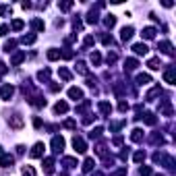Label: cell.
I'll use <instances>...</instances> for the list:
<instances>
[{"label":"cell","instance_id":"22","mask_svg":"<svg viewBox=\"0 0 176 176\" xmlns=\"http://www.w3.org/2000/svg\"><path fill=\"white\" fill-rule=\"evenodd\" d=\"M93 166H96V162L91 160V157H87V160H85V164H83V170H85V172H89Z\"/></svg>","mask_w":176,"mask_h":176},{"label":"cell","instance_id":"13","mask_svg":"<svg viewBox=\"0 0 176 176\" xmlns=\"http://www.w3.org/2000/svg\"><path fill=\"white\" fill-rule=\"evenodd\" d=\"M44 166H46V172H48V174H52V172H54V160H52V157H46V160H44Z\"/></svg>","mask_w":176,"mask_h":176},{"label":"cell","instance_id":"42","mask_svg":"<svg viewBox=\"0 0 176 176\" xmlns=\"http://www.w3.org/2000/svg\"><path fill=\"white\" fill-rule=\"evenodd\" d=\"M112 62H116V54H108V64H112Z\"/></svg>","mask_w":176,"mask_h":176},{"label":"cell","instance_id":"6","mask_svg":"<svg viewBox=\"0 0 176 176\" xmlns=\"http://www.w3.org/2000/svg\"><path fill=\"white\" fill-rule=\"evenodd\" d=\"M69 97L70 100H81V97H83V91H81L79 87H70L69 89Z\"/></svg>","mask_w":176,"mask_h":176},{"label":"cell","instance_id":"14","mask_svg":"<svg viewBox=\"0 0 176 176\" xmlns=\"http://www.w3.org/2000/svg\"><path fill=\"white\" fill-rule=\"evenodd\" d=\"M137 83H139V85H147V83H151V77L145 75V73H143V75H137Z\"/></svg>","mask_w":176,"mask_h":176},{"label":"cell","instance_id":"7","mask_svg":"<svg viewBox=\"0 0 176 176\" xmlns=\"http://www.w3.org/2000/svg\"><path fill=\"white\" fill-rule=\"evenodd\" d=\"M54 112L56 114H64V112H69V104H66V102H58V104L54 106Z\"/></svg>","mask_w":176,"mask_h":176},{"label":"cell","instance_id":"39","mask_svg":"<svg viewBox=\"0 0 176 176\" xmlns=\"http://www.w3.org/2000/svg\"><path fill=\"white\" fill-rule=\"evenodd\" d=\"M102 41L108 46V44H112V37H110V35H104V37H102Z\"/></svg>","mask_w":176,"mask_h":176},{"label":"cell","instance_id":"4","mask_svg":"<svg viewBox=\"0 0 176 176\" xmlns=\"http://www.w3.org/2000/svg\"><path fill=\"white\" fill-rule=\"evenodd\" d=\"M52 147H54L56 153L62 151V149H64V139H62V137H54V139H52Z\"/></svg>","mask_w":176,"mask_h":176},{"label":"cell","instance_id":"5","mask_svg":"<svg viewBox=\"0 0 176 176\" xmlns=\"http://www.w3.org/2000/svg\"><path fill=\"white\" fill-rule=\"evenodd\" d=\"M44 143H35L33 149H31V157H41V153H44Z\"/></svg>","mask_w":176,"mask_h":176},{"label":"cell","instance_id":"8","mask_svg":"<svg viewBox=\"0 0 176 176\" xmlns=\"http://www.w3.org/2000/svg\"><path fill=\"white\" fill-rule=\"evenodd\" d=\"M133 33H135V29H133V27H124V29H122V33H120L122 41H129V40L133 37Z\"/></svg>","mask_w":176,"mask_h":176},{"label":"cell","instance_id":"30","mask_svg":"<svg viewBox=\"0 0 176 176\" xmlns=\"http://www.w3.org/2000/svg\"><path fill=\"white\" fill-rule=\"evenodd\" d=\"M31 25H33L35 29H40V31H41V29H44V21H41V19H35L33 23H31Z\"/></svg>","mask_w":176,"mask_h":176},{"label":"cell","instance_id":"43","mask_svg":"<svg viewBox=\"0 0 176 176\" xmlns=\"http://www.w3.org/2000/svg\"><path fill=\"white\" fill-rule=\"evenodd\" d=\"M118 108L124 112V110H129V104H126V102H120V106H118Z\"/></svg>","mask_w":176,"mask_h":176},{"label":"cell","instance_id":"2","mask_svg":"<svg viewBox=\"0 0 176 176\" xmlns=\"http://www.w3.org/2000/svg\"><path fill=\"white\" fill-rule=\"evenodd\" d=\"M13 93H15V87L13 85H4L2 89H0V97H2V100H10Z\"/></svg>","mask_w":176,"mask_h":176},{"label":"cell","instance_id":"11","mask_svg":"<svg viewBox=\"0 0 176 176\" xmlns=\"http://www.w3.org/2000/svg\"><path fill=\"white\" fill-rule=\"evenodd\" d=\"M164 81H166V83H174V81H176L174 69H170V70H166V73H164Z\"/></svg>","mask_w":176,"mask_h":176},{"label":"cell","instance_id":"34","mask_svg":"<svg viewBox=\"0 0 176 176\" xmlns=\"http://www.w3.org/2000/svg\"><path fill=\"white\" fill-rule=\"evenodd\" d=\"M37 77H40L41 81H48V77H50V70H48V69H46V70H41V73H40Z\"/></svg>","mask_w":176,"mask_h":176},{"label":"cell","instance_id":"44","mask_svg":"<svg viewBox=\"0 0 176 176\" xmlns=\"http://www.w3.org/2000/svg\"><path fill=\"white\" fill-rule=\"evenodd\" d=\"M6 70H8V69H6V64H0V77H2V75H4V73H6Z\"/></svg>","mask_w":176,"mask_h":176},{"label":"cell","instance_id":"16","mask_svg":"<svg viewBox=\"0 0 176 176\" xmlns=\"http://www.w3.org/2000/svg\"><path fill=\"white\" fill-rule=\"evenodd\" d=\"M100 110H102V114H106V116H108V114L112 112V106L108 104V102H100Z\"/></svg>","mask_w":176,"mask_h":176},{"label":"cell","instance_id":"32","mask_svg":"<svg viewBox=\"0 0 176 176\" xmlns=\"http://www.w3.org/2000/svg\"><path fill=\"white\" fill-rule=\"evenodd\" d=\"M145 122L147 124H156V116L153 114H145Z\"/></svg>","mask_w":176,"mask_h":176},{"label":"cell","instance_id":"29","mask_svg":"<svg viewBox=\"0 0 176 176\" xmlns=\"http://www.w3.org/2000/svg\"><path fill=\"white\" fill-rule=\"evenodd\" d=\"M23 176H35V170L31 166H25L23 168Z\"/></svg>","mask_w":176,"mask_h":176},{"label":"cell","instance_id":"19","mask_svg":"<svg viewBox=\"0 0 176 176\" xmlns=\"http://www.w3.org/2000/svg\"><path fill=\"white\" fill-rule=\"evenodd\" d=\"M58 58H60V50H54V48L48 50V60H58Z\"/></svg>","mask_w":176,"mask_h":176},{"label":"cell","instance_id":"28","mask_svg":"<svg viewBox=\"0 0 176 176\" xmlns=\"http://www.w3.org/2000/svg\"><path fill=\"white\" fill-rule=\"evenodd\" d=\"M77 70H79L81 75H87V66H85V62H77Z\"/></svg>","mask_w":176,"mask_h":176},{"label":"cell","instance_id":"24","mask_svg":"<svg viewBox=\"0 0 176 176\" xmlns=\"http://www.w3.org/2000/svg\"><path fill=\"white\" fill-rule=\"evenodd\" d=\"M10 13H13V6H8V4H2L0 6V15L4 17V15H10Z\"/></svg>","mask_w":176,"mask_h":176},{"label":"cell","instance_id":"20","mask_svg":"<svg viewBox=\"0 0 176 176\" xmlns=\"http://www.w3.org/2000/svg\"><path fill=\"white\" fill-rule=\"evenodd\" d=\"M10 126H13V129H21V126H23V118H21V116H15V118L10 120Z\"/></svg>","mask_w":176,"mask_h":176},{"label":"cell","instance_id":"23","mask_svg":"<svg viewBox=\"0 0 176 176\" xmlns=\"http://www.w3.org/2000/svg\"><path fill=\"white\" fill-rule=\"evenodd\" d=\"M147 66H149L151 70H157V69H160V60H157V58H151V60L147 62Z\"/></svg>","mask_w":176,"mask_h":176},{"label":"cell","instance_id":"15","mask_svg":"<svg viewBox=\"0 0 176 176\" xmlns=\"http://www.w3.org/2000/svg\"><path fill=\"white\" fill-rule=\"evenodd\" d=\"M131 139L135 141V143H139V141L143 139V131H141V129H135V131L131 133Z\"/></svg>","mask_w":176,"mask_h":176},{"label":"cell","instance_id":"38","mask_svg":"<svg viewBox=\"0 0 176 176\" xmlns=\"http://www.w3.org/2000/svg\"><path fill=\"white\" fill-rule=\"evenodd\" d=\"M124 174H126V170H124V168H120L118 172H114V174H110V176H124Z\"/></svg>","mask_w":176,"mask_h":176},{"label":"cell","instance_id":"12","mask_svg":"<svg viewBox=\"0 0 176 176\" xmlns=\"http://www.w3.org/2000/svg\"><path fill=\"white\" fill-rule=\"evenodd\" d=\"M143 37H145V40H153V37H156V29H153V27H145V29H143Z\"/></svg>","mask_w":176,"mask_h":176},{"label":"cell","instance_id":"17","mask_svg":"<svg viewBox=\"0 0 176 176\" xmlns=\"http://www.w3.org/2000/svg\"><path fill=\"white\" fill-rule=\"evenodd\" d=\"M23 25H25V23H23V21H21V19H15V21H13V23H10V27H8V29L21 31V29H23Z\"/></svg>","mask_w":176,"mask_h":176},{"label":"cell","instance_id":"18","mask_svg":"<svg viewBox=\"0 0 176 176\" xmlns=\"http://www.w3.org/2000/svg\"><path fill=\"white\" fill-rule=\"evenodd\" d=\"M160 50L164 52V54H172V44H170V41H162V44H160Z\"/></svg>","mask_w":176,"mask_h":176},{"label":"cell","instance_id":"26","mask_svg":"<svg viewBox=\"0 0 176 176\" xmlns=\"http://www.w3.org/2000/svg\"><path fill=\"white\" fill-rule=\"evenodd\" d=\"M58 75H60V79H64V81L70 79V73H69L66 69H60V70H58Z\"/></svg>","mask_w":176,"mask_h":176},{"label":"cell","instance_id":"25","mask_svg":"<svg viewBox=\"0 0 176 176\" xmlns=\"http://www.w3.org/2000/svg\"><path fill=\"white\" fill-rule=\"evenodd\" d=\"M23 58H25V54H23V52H17V54L13 56V64H19Z\"/></svg>","mask_w":176,"mask_h":176},{"label":"cell","instance_id":"9","mask_svg":"<svg viewBox=\"0 0 176 176\" xmlns=\"http://www.w3.org/2000/svg\"><path fill=\"white\" fill-rule=\"evenodd\" d=\"M133 50H135V54H143V56H145L147 52H149V48H147L145 44H135V46H133Z\"/></svg>","mask_w":176,"mask_h":176},{"label":"cell","instance_id":"1","mask_svg":"<svg viewBox=\"0 0 176 176\" xmlns=\"http://www.w3.org/2000/svg\"><path fill=\"white\" fill-rule=\"evenodd\" d=\"M73 147H75V151H77V153H85V151H87L85 141L81 139V137H75V139H73Z\"/></svg>","mask_w":176,"mask_h":176},{"label":"cell","instance_id":"3","mask_svg":"<svg viewBox=\"0 0 176 176\" xmlns=\"http://www.w3.org/2000/svg\"><path fill=\"white\" fill-rule=\"evenodd\" d=\"M13 162H15V157L10 156V153H4V156H0V166H2V168L13 166Z\"/></svg>","mask_w":176,"mask_h":176},{"label":"cell","instance_id":"36","mask_svg":"<svg viewBox=\"0 0 176 176\" xmlns=\"http://www.w3.org/2000/svg\"><path fill=\"white\" fill-rule=\"evenodd\" d=\"M151 174V168L145 166V168H141V176H149Z\"/></svg>","mask_w":176,"mask_h":176},{"label":"cell","instance_id":"35","mask_svg":"<svg viewBox=\"0 0 176 176\" xmlns=\"http://www.w3.org/2000/svg\"><path fill=\"white\" fill-rule=\"evenodd\" d=\"M58 6H60V10H69L70 6H73V2H60Z\"/></svg>","mask_w":176,"mask_h":176},{"label":"cell","instance_id":"37","mask_svg":"<svg viewBox=\"0 0 176 176\" xmlns=\"http://www.w3.org/2000/svg\"><path fill=\"white\" fill-rule=\"evenodd\" d=\"M102 133H104V131H102L100 126H97L96 131H91V137H96V139H97V137H100V135H102Z\"/></svg>","mask_w":176,"mask_h":176},{"label":"cell","instance_id":"27","mask_svg":"<svg viewBox=\"0 0 176 176\" xmlns=\"http://www.w3.org/2000/svg\"><path fill=\"white\" fill-rule=\"evenodd\" d=\"M100 60H102V56H100V52H93V54H91V62H93V64H100Z\"/></svg>","mask_w":176,"mask_h":176},{"label":"cell","instance_id":"41","mask_svg":"<svg viewBox=\"0 0 176 176\" xmlns=\"http://www.w3.org/2000/svg\"><path fill=\"white\" fill-rule=\"evenodd\" d=\"M64 126H66V129H75V120H66Z\"/></svg>","mask_w":176,"mask_h":176},{"label":"cell","instance_id":"21","mask_svg":"<svg viewBox=\"0 0 176 176\" xmlns=\"http://www.w3.org/2000/svg\"><path fill=\"white\" fill-rule=\"evenodd\" d=\"M104 23H106L108 27H114V25H116V17H114V15H106Z\"/></svg>","mask_w":176,"mask_h":176},{"label":"cell","instance_id":"31","mask_svg":"<svg viewBox=\"0 0 176 176\" xmlns=\"http://www.w3.org/2000/svg\"><path fill=\"white\" fill-rule=\"evenodd\" d=\"M21 41H23V44H33L35 35H23V40H21Z\"/></svg>","mask_w":176,"mask_h":176},{"label":"cell","instance_id":"45","mask_svg":"<svg viewBox=\"0 0 176 176\" xmlns=\"http://www.w3.org/2000/svg\"><path fill=\"white\" fill-rule=\"evenodd\" d=\"M160 176H162V174H160Z\"/></svg>","mask_w":176,"mask_h":176},{"label":"cell","instance_id":"33","mask_svg":"<svg viewBox=\"0 0 176 176\" xmlns=\"http://www.w3.org/2000/svg\"><path fill=\"white\" fill-rule=\"evenodd\" d=\"M133 160H135V162H143V160H145V153H143V151H137Z\"/></svg>","mask_w":176,"mask_h":176},{"label":"cell","instance_id":"10","mask_svg":"<svg viewBox=\"0 0 176 176\" xmlns=\"http://www.w3.org/2000/svg\"><path fill=\"white\" fill-rule=\"evenodd\" d=\"M137 66H139V62H137L135 58H126V60H124V69L126 70H135Z\"/></svg>","mask_w":176,"mask_h":176},{"label":"cell","instance_id":"40","mask_svg":"<svg viewBox=\"0 0 176 176\" xmlns=\"http://www.w3.org/2000/svg\"><path fill=\"white\" fill-rule=\"evenodd\" d=\"M6 33H8V25H2L0 27V35H6Z\"/></svg>","mask_w":176,"mask_h":176}]
</instances>
